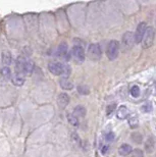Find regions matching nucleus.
Returning a JSON list of instances; mask_svg holds the SVG:
<instances>
[{
    "label": "nucleus",
    "instance_id": "f257e3e1",
    "mask_svg": "<svg viewBox=\"0 0 156 157\" xmlns=\"http://www.w3.org/2000/svg\"><path fill=\"white\" fill-rule=\"evenodd\" d=\"M154 38H155V30L153 27H149L146 29L145 35L143 37L142 40V46L144 49L150 48V47L153 45L154 42Z\"/></svg>",
    "mask_w": 156,
    "mask_h": 157
},
{
    "label": "nucleus",
    "instance_id": "f03ea898",
    "mask_svg": "<svg viewBox=\"0 0 156 157\" xmlns=\"http://www.w3.org/2000/svg\"><path fill=\"white\" fill-rule=\"evenodd\" d=\"M118 52H120V44L117 41L112 40L109 42L107 46V50H106V54L109 60H114L117 57Z\"/></svg>",
    "mask_w": 156,
    "mask_h": 157
},
{
    "label": "nucleus",
    "instance_id": "7ed1b4c3",
    "mask_svg": "<svg viewBox=\"0 0 156 157\" xmlns=\"http://www.w3.org/2000/svg\"><path fill=\"white\" fill-rule=\"evenodd\" d=\"M102 56V50L101 46L97 43L90 44L88 48V57L91 60H99Z\"/></svg>",
    "mask_w": 156,
    "mask_h": 157
},
{
    "label": "nucleus",
    "instance_id": "20e7f679",
    "mask_svg": "<svg viewBox=\"0 0 156 157\" xmlns=\"http://www.w3.org/2000/svg\"><path fill=\"white\" fill-rule=\"evenodd\" d=\"M134 34L132 32H127L124 33L123 36V40H121V46H123L124 51H127L133 47L134 45Z\"/></svg>",
    "mask_w": 156,
    "mask_h": 157
},
{
    "label": "nucleus",
    "instance_id": "39448f33",
    "mask_svg": "<svg viewBox=\"0 0 156 157\" xmlns=\"http://www.w3.org/2000/svg\"><path fill=\"white\" fill-rule=\"evenodd\" d=\"M65 64H62L60 62H50L48 65V70L54 76H63Z\"/></svg>",
    "mask_w": 156,
    "mask_h": 157
},
{
    "label": "nucleus",
    "instance_id": "423d86ee",
    "mask_svg": "<svg viewBox=\"0 0 156 157\" xmlns=\"http://www.w3.org/2000/svg\"><path fill=\"white\" fill-rule=\"evenodd\" d=\"M146 29H147V27H146V23H144V21H143V23H140L138 25L137 30H136V33L134 34V39H135V42L137 44L142 42L143 37H144V35H145Z\"/></svg>",
    "mask_w": 156,
    "mask_h": 157
},
{
    "label": "nucleus",
    "instance_id": "0eeeda50",
    "mask_svg": "<svg viewBox=\"0 0 156 157\" xmlns=\"http://www.w3.org/2000/svg\"><path fill=\"white\" fill-rule=\"evenodd\" d=\"M73 55L74 56L76 60L82 62L85 60V51L81 45H74L73 48Z\"/></svg>",
    "mask_w": 156,
    "mask_h": 157
},
{
    "label": "nucleus",
    "instance_id": "6e6552de",
    "mask_svg": "<svg viewBox=\"0 0 156 157\" xmlns=\"http://www.w3.org/2000/svg\"><path fill=\"white\" fill-rule=\"evenodd\" d=\"M70 103V97L67 93H61L58 95L57 98V104L60 108H65L67 104Z\"/></svg>",
    "mask_w": 156,
    "mask_h": 157
},
{
    "label": "nucleus",
    "instance_id": "1a4fd4ad",
    "mask_svg": "<svg viewBox=\"0 0 156 157\" xmlns=\"http://www.w3.org/2000/svg\"><path fill=\"white\" fill-rule=\"evenodd\" d=\"M35 68V64L34 62L31 60V59H26V62H25V65H24V71H23V74L25 76H31Z\"/></svg>",
    "mask_w": 156,
    "mask_h": 157
},
{
    "label": "nucleus",
    "instance_id": "9d476101",
    "mask_svg": "<svg viewBox=\"0 0 156 157\" xmlns=\"http://www.w3.org/2000/svg\"><path fill=\"white\" fill-rule=\"evenodd\" d=\"M25 62H26V58L21 57V56H20V57L17 59V63H15V74H20L24 76L23 71H24Z\"/></svg>",
    "mask_w": 156,
    "mask_h": 157
},
{
    "label": "nucleus",
    "instance_id": "9b49d317",
    "mask_svg": "<svg viewBox=\"0 0 156 157\" xmlns=\"http://www.w3.org/2000/svg\"><path fill=\"white\" fill-rule=\"evenodd\" d=\"M67 52H68V48L67 43H60V45L57 48V51H56V55L58 57H67Z\"/></svg>",
    "mask_w": 156,
    "mask_h": 157
},
{
    "label": "nucleus",
    "instance_id": "f8f14e48",
    "mask_svg": "<svg viewBox=\"0 0 156 157\" xmlns=\"http://www.w3.org/2000/svg\"><path fill=\"white\" fill-rule=\"evenodd\" d=\"M59 85L63 90H71L74 88V84L70 80H68L67 78H61L59 80Z\"/></svg>",
    "mask_w": 156,
    "mask_h": 157
},
{
    "label": "nucleus",
    "instance_id": "ddd939ff",
    "mask_svg": "<svg viewBox=\"0 0 156 157\" xmlns=\"http://www.w3.org/2000/svg\"><path fill=\"white\" fill-rule=\"evenodd\" d=\"M129 117V110L124 105H121L118 107L117 112H116V117L118 119H126Z\"/></svg>",
    "mask_w": 156,
    "mask_h": 157
},
{
    "label": "nucleus",
    "instance_id": "4468645a",
    "mask_svg": "<svg viewBox=\"0 0 156 157\" xmlns=\"http://www.w3.org/2000/svg\"><path fill=\"white\" fill-rule=\"evenodd\" d=\"M11 81H12V84L13 85H15V86H17V87H21V86H23L25 83V78L23 75L14 74V75H12Z\"/></svg>",
    "mask_w": 156,
    "mask_h": 157
},
{
    "label": "nucleus",
    "instance_id": "2eb2a0df",
    "mask_svg": "<svg viewBox=\"0 0 156 157\" xmlns=\"http://www.w3.org/2000/svg\"><path fill=\"white\" fill-rule=\"evenodd\" d=\"M132 151H133V149L129 144H123V145L120 147V149H118V153H120V155L121 156L129 155L132 153Z\"/></svg>",
    "mask_w": 156,
    "mask_h": 157
},
{
    "label": "nucleus",
    "instance_id": "dca6fc26",
    "mask_svg": "<svg viewBox=\"0 0 156 157\" xmlns=\"http://www.w3.org/2000/svg\"><path fill=\"white\" fill-rule=\"evenodd\" d=\"M73 115H74L76 117H85V114H86V108L84 107V106L82 105H79V106H77L76 108L74 109V111H73V113H71Z\"/></svg>",
    "mask_w": 156,
    "mask_h": 157
},
{
    "label": "nucleus",
    "instance_id": "f3484780",
    "mask_svg": "<svg viewBox=\"0 0 156 157\" xmlns=\"http://www.w3.org/2000/svg\"><path fill=\"white\" fill-rule=\"evenodd\" d=\"M12 61L11 54L9 52H3L2 53V62L4 65H9Z\"/></svg>",
    "mask_w": 156,
    "mask_h": 157
},
{
    "label": "nucleus",
    "instance_id": "a211bd4d",
    "mask_svg": "<svg viewBox=\"0 0 156 157\" xmlns=\"http://www.w3.org/2000/svg\"><path fill=\"white\" fill-rule=\"evenodd\" d=\"M138 117H137L136 114H133V115H131L130 118H129V124L131 125V128H136L137 127H138Z\"/></svg>",
    "mask_w": 156,
    "mask_h": 157
},
{
    "label": "nucleus",
    "instance_id": "6ab92c4d",
    "mask_svg": "<svg viewBox=\"0 0 156 157\" xmlns=\"http://www.w3.org/2000/svg\"><path fill=\"white\" fill-rule=\"evenodd\" d=\"M153 147H154V141L153 138H149L147 140V142L145 144V149L147 152H152L153 151Z\"/></svg>",
    "mask_w": 156,
    "mask_h": 157
},
{
    "label": "nucleus",
    "instance_id": "aec40b11",
    "mask_svg": "<svg viewBox=\"0 0 156 157\" xmlns=\"http://www.w3.org/2000/svg\"><path fill=\"white\" fill-rule=\"evenodd\" d=\"M67 119H68V122L71 124V125H74V127H78L80 124H79V118L76 117L73 114H70L67 117Z\"/></svg>",
    "mask_w": 156,
    "mask_h": 157
},
{
    "label": "nucleus",
    "instance_id": "412c9836",
    "mask_svg": "<svg viewBox=\"0 0 156 157\" xmlns=\"http://www.w3.org/2000/svg\"><path fill=\"white\" fill-rule=\"evenodd\" d=\"M131 95H132L134 98H138L140 96V88L138 86H133L131 88Z\"/></svg>",
    "mask_w": 156,
    "mask_h": 157
},
{
    "label": "nucleus",
    "instance_id": "4be33fe9",
    "mask_svg": "<svg viewBox=\"0 0 156 157\" xmlns=\"http://www.w3.org/2000/svg\"><path fill=\"white\" fill-rule=\"evenodd\" d=\"M1 75H2L3 78H11V71H10V70H9V67H3L2 70H1Z\"/></svg>",
    "mask_w": 156,
    "mask_h": 157
},
{
    "label": "nucleus",
    "instance_id": "5701e85b",
    "mask_svg": "<svg viewBox=\"0 0 156 157\" xmlns=\"http://www.w3.org/2000/svg\"><path fill=\"white\" fill-rule=\"evenodd\" d=\"M78 92H79L80 94H82V95H88V94L90 93V90L87 86L82 85V86L78 87Z\"/></svg>",
    "mask_w": 156,
    "mask_h": 157
},
{
    "label": "nucleus",
    "instance_id": "b1692460",
    "mask_svg": "<svg viewBox=\"0 0 156 157\" xmlns=\"http://www.w3.org/2000/svg\"><path fill=\"white\" fill-rule=\"evenodd\" d=\"M152 109H153V107H152V104L150 102L146 103V104H144L142 106V111L143 112H146V113H148V112H151Z\"/></svg>",
    "mask_w": 156,
    "mask_h": 157
},
{
    "label": "nucleus",
    "instance_id": "393cba45",
    "mask_svg": "<svg viewBox=\"0 0 156 157\" xmlns=\"http://www.w3.org/2000/svg\"><path fill=\"white\" fill-rule=\"evenodd\" d=\"M132 154H133L132 157H144L142 150L140 149H135L134 151H132Z\"/></svg>",
    "mask_w": 156,
    "mask_h": 157
},
{
    "label": "nucleus",
    "instance_id": "a878e982",
    "mask_svg": "<svg viewBox=\"0 0 156 157\" xmlns=\"http://www.w3.org/2000/svg\"><path fill=\"white\" fill-rule=\"evenodd\" d=\"M114 109H115V104H110V105H108V107L107 109H106V114L108 115H111L112 114V112L114 111Z\"/></svg>",
    "mask_w": 156,
    "mask_h": 157
},
{
    "label": "nucleus",
    "instance_id": "bb28decb",
    "mask_svg": "<svg viewBox=\"0 0 156 157\" xmlns=\"http://www.w3.org/2000/svg\"><path fill=\"white\" fill-rule=\"evenodd\" d=\"M114 134L112 133V132H109L108 134H106V136H105V139L107 142H112V141L114 140Z\"/></svg>",
    "mask_w": 156,
    "mask_h": 157
},
{
    "label": "nucleus",
    "instance_id": "cd10ccee",
    "mask_svg": "<svg viewBox=\"0 0 156 157\" xmlns=\"http://www.w3.org/2000/svg\"><path fill=\"white\" fill-rule=\"evenodd\" d=\"M107 149H108V147H107V146H103V148H102L101 152L103 153V154H105V153H106V151H107Z\"/></svg>",
    "mask_w": 156,
    "mask_h": 157
}]
</instances>
